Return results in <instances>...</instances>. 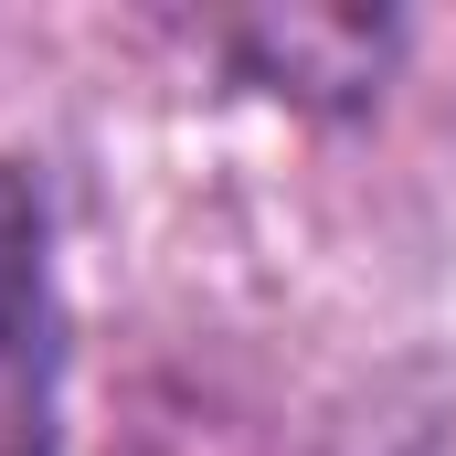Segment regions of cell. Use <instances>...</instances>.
<instances>
[{"mask_svg": "<svg viewBox=\"0 0 456 456\" xmlns=\"http://www.w3.org/2000/svg\"><path fill=\"white\" fill-rule=\"evenodd\" d=\"M0 456H53V287L43 202L0 159Z\"/></svg>", "mask_w": 456, "mask_h": 456, "instance_id": "1", "label": "cell"}]
</instances>
